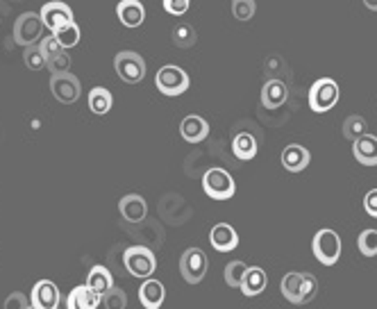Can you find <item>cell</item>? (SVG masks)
<instances>
[{
  "mask_svg": "<svg viewBox=\"0 0 377 309\" xmlns=\"http://www.w3.org/2000/svg\"><path fill=\"white\" fill-rule=\"evenodd\" d=\"M123 264L132 278L146 280L155 273L157 257L153 250L146 246H130V248H125V253H123Z\"/></svg>",
  "mask_w": 377,
  "mask_h": 309,
  "instance_id": "6da1fadb",
  "label": "cell"
},
{
  "mask_svg": "<svg viewBox=\"0 0 377 309\" xmlns=\"http://www.w3.org/2000/svg\"><path fill=\"white\" fill-rule=\"evenodd\" d=\"M202 189L204 193L212 198V200H230L236 191V185H234V178L227 173L225 168H207L202 175Z\"/></svg>",
  "mask_w": 377,
  "mask_h": 309,
  "instance_id": "7a4b0ae2",
  "label": "cell"
},
{
  "mask_svg": "<svg viewBox=\"0 0 377 309\" xmlns=\"http://www.w3.org/2000/svg\"><path fill=\"white\" fill-rule=\"evenodd\" d=\"M312 250H314V257L323 266H334L341 257V237L334 230H329V227H323V230H318L314 234Z\"/></svg>",
  "mask_w": 377,
  "mask_h": 309,
  "instance_id": "3957f363",
  "label": "cell"
},
{
  "mask_svg": "<svg viewBox=\"0 0 377 309\" xmlns=\"http://www.w3.org/2000/svg\"><path fill=\"white\" fill-rule=\"evenodd\" d=\"M341 96V89L332 77H321L316 80L310 89V107L316 114H325L332 109Z\"/></svg>",
  "mask_w": 377,
  "mask_h": 309,
  "instance_id": "277c9868",
  "label": "cell"
},
{
  "mask_svg": "<svg viewBox=\"0 0 377 309\" xmlns=\"http://www.w3.org/2000/svg\"><path fill=\"white\" fill-rule=\"evenodd\" d=\"M155 85L164 96H182L189 89V75L185 68L175 64H166L157 71Z\"/></svg>",
  "mask_w": 377,
  "mask_h": 309,
  "instance_id": "5b68a950",
  "label": "cell"
},
{
  "mask_svg": "<svg viewBox=\"0 0 377 309\" xmlns=\"http://www.w3.org/2000/svg\"><path fill=\"white\" fill-rule=\"evenodd\" d=\"M114 68H116V75L128 85H139L146 77V60L132 50H121L114 57Z\"/></svg>",
  "mask_w": 377,
  "mask_h": 309,
  "instance_id": "8992f818",
  "label": "cell"
},
{
  "mask_svg": "<svg viewBox=\"0 0 377 309\" xmlns=\"http://www.w3.org/2000/svg\"><path fill=\"white\" fill-rule=\"evenodd\" d=\"M45 28V23L41 18V14H34V11H26L21 14L14 23V41L23 48L28 45H34L41 39V32Z\"/></svg>",
  "mask_w": 377,
  "mask_h": 309,
  "instance_id": "52a82bcc",
  "label": "cell"
},
{
  "mask_svg": "<svg viewBox=\"0 0 377 309\" xmlns=\"http://www.w3.org/2000/svg\"><path fill=\"white\" fill-rule=\"evenodd\" d=\"M207 269H209V259L200 248H189L182 253L180 273H182V278H185V282H189V284L202 282V278L207 276Z\"/></svg>",
  "mask_w": 377,
  "mask_h": 309,
  "instance_id": "ba28073f",
  "label": "cell"
},
{
  "mask_svg": "<svg viewBox=\"0 0 377 309\" xmlns=\"http://www.w3.org/2000/svg\"><path fill=\"white\" fill-rule=\"evenodd\" d=\"M50 91L62 105H73V102L80 98V94H82V87H80V80L73 73L66 71V73H53Z\"/></svg>",
  "mask_w": 377,
  "mask_h": 309,
  "instance_id": "9c48e42d",
  "label": "cell"
},
{
  "mask_svg": "<svg viewBox=\"0 0 377 309\" xmlns=\"http://www.w3.org/2000/svg\"><path fill=\"white\" fill-rule=\"evenodd\" d=\"M30 303L37 307V309H60L62 296H60V289H57L55 282H50V280H39V282L32 287Z\"/></svg>",
  "mask_w": 377,
  "mask_h": 309,
  "instance_id": "30bf717a",
  "label": "cell"
},
{
  "mask_svg": "<svg viewBox=\"0 0 377 309\" xmlns=\"http://www.w3.org/2000/svg\"><path fill=\"white\" fill-rule=\"evenodd\" d=\"M39 14L45 23V28H48L50 32L60 30L62 26H66V23H73V9L66 3H62V0H50V3H45Z\"/></svg>",
  "mask_w": 377,
  "mask_h": 309,
  "instance_id": "8fae6325",
  "label": "cell"
},
{
  "mask_svg": "<svg viewBox=\"0 0 377 309\" xmlns=\"http://www.w3.org/2000/svg\"><path fill=\"white\" fill-rule=\"evenodd\" d=\"M180 134H182V139L189 143H200L207 139L209 123L202 116H198V114H189V116H185L180 123Z\"/></svg>",
  "mask_w": 377,
  "mask_h": 309,
  "instance_id": "7c38bea8",
  "label": "cell"
},
{
  "mask_svg": "<svg viewBox=\"0 0 377 309\" xmlns=\"http://www.w3.org/2000/svg\"><path fill=\"white\" fill-rule=\"evenodd\" d=\"M209 244L214 246V250H219V253H230V250L239 246V234L230 223H219L212 227Z\"/></svg>",
  "mask_w": 377,
  "mask_h": 309,
  "instance_id": "4fadbf2b",
  "label": "cell"
},
{
  "mask_svg": "<svg viewBox=\"0 0 377 309\" xmlns=\"http://www.w3.org/2000/svg\"><path fill=\"white\" fill-rule=\"evenodd\" d=\"M289 100V87L282 80H268V82L261 87V105L266 109H278L284 102Z\"/></svg>",
  "mask_w": 377,
  "mask_h": 309,
  "instance_id": "5bb4252c",
  "label": "cell"
},
{
  "mask_svg": "<svg viewBox=\"0 0 377 309\" xmlns=\"http://www.w3.org/2000/svg\"><path fill=\"white\" fill-rule=\"evenodd\" d=\"M119 212L128 223H141L148 214V205L139 193H128L119 200Z\"/></svg>",
  "mask_w": 377,
  "mask_h": 309,
  "instance_id": "9a60e30c",
  "label": "cell"
},
{
  "mask_svg": "<svg viewBox=\"0 0 377 309\" xmlns=\"http://www.w3.org/2000/svg\"><path fill=\"white\" fill-rule=\"evenodd\" d=\"M312 162V155L305 146L300 143H291L282 151V166L291 170V173H300Z\"/></svg>",
  "mask_w": 377,
  "mask_h": 309,
  "instance_id": "2e32d148",
  "label": "cell"
},
{
  "mask_svg": "<svg viewBox=\"0 0 377 309\" xmlns=\"http://www.w3.org/2000/svg\"><path fill=\"white\" fill-rule=\"evenodd\" d=\"M116 16L125 28H139L146 21V7L141 0H121L116 5Z\"/></svg>",
  "mask_w": 377,
  "mask_h": 309,
  "instance_id": "e0dca14e",
  "label": "cell"
},
{
  "mask_svg": "<svg viewBox=\"0 0 377 309\" xmlns=\"http://www.w3.org/2000/svg\"><path fill=\"white\" fill-rule=\"evenodd\" d=\"M166 298V289L164 284L155 280V278H146L143 284L139 287V300L146 309H159L164 305Z\"/></svg>",
  "mask_w": 377,
  "mask_h": 309,
  "instance_id": "ac0fdd59",
  "label": "cell"
},
{
  "mask_svg": "<svg viewBox=\"0 0 377 309\" xmlns=\"http://www.w3.org/2000/svg\"><path fill=\"white\" fill-rule=\"evenodd\" d=\"M102 303V296L96 293L89 284L75 287L66 298V309H96Z\"/></svg>",
  "mask_w": 377,
  "mask_h": 309,
  "instance_id": "d6986e66",
  "label": "cell"
},
{
  "mask_svg": "<svg viewBox=\"0 0 377 309\" xmlns=\"http://www.w3.org/2000/svg\"><path fill=\"white\" fill-rule=\"evenodd\" d=\"M352 155L364 166H377V136L364 134L357 141H352Z\"/></svg>",
  "mask_w": 377,
  "mask_h": 309,
  "instance_id": "ffe728a7",
  "label": "cell"
},
{
  "mask_svg": "<svg viewBox=\"0 0 377 309\" xmlns=\"http://www.w3.org/2000/svg\"><path fill=\"white\" fill-rule=\"evenodd\" d=\"M302 287H305V273H287L280 282V291L291 305H305L302 303Z\"/></svg>",
  "mask_w": 377,
  "mask_h": 309,
  "instance_id": "44dd1931",
  "label": "cell"
},
{
  "mask_svg": "<svg viewBox=\"0 0 377 309\" xmlns=\"http://www.w3.org/2000/svg\"><path fill=\"white\" fill-rule=\"evenodd\" d=\"M266 284H268L266 271L259 266H250L244 282H241V291H244V296H248V298H255V296H259L266 289Z\"/></svg>",
  "mask_w": 377,
  "mask_h": 309,
  "instance_id": "7402d4cb",
  "label": "cell"
},
{
  "mask_svg": "<svg viewBox=\"0 0 377 309\" xmlns=\"http://www.w3.org/2000/svg\"><path fill=\"white\" fill-rule=\"evenodd\" d=\"M232 153L241 162H250L257 155V139L250 132H239L232 139Z\"/></svg>",
  "mask_w": 377,
  "mask_h": 309,
  "instance_id": "603a6c76",
  "label": "cell"
},
{
  "mask_svg": "<svg viewBox=\"0 0 377 309\" xmlns=\"http://www.w3.org/2000/svg\"><path fill=\"white\" fill-rule=\"evenodd\" d=\"M114 105V98H111V91L105 87H94L89 91V109L102 116V114H107Z\"/></svg>",
  "mask_w": 377,
  "mask_h": 309,
  "instance_id": "cb8c5ba5",
  "label": "cell"
},
{
  "mask_svg": "<svg viewBox=\"0 0 377 309\" xmlns=\"http://www.w3.org/2000/svg\"><path fill=\"white\" fill-rule=\"evenodd\" d=\"M87 284L96 293L105 296L114 287V278H111V273L105 266H94V269L89 271V276H87Z\"/></svg>",
  "mask_w": 377,
  "mask_h": 309,
  "instance_id": "d4e9b609",
  "label": "cell"
},
{
  "mask_svg": "<svg viewBox=\"0 0 377 309\" xmlns=\"http://www.w3.org/2000/svg\"><path fill=\"white\" fill-rule=\"evenodd\" d=\"M341 132H344V136L348 141H357L359 136L368 134V123L364 116H359V114H352V116H348L344 121V128H341Z\"/></svg>",
  "mask_w": 377,
  "mask_h": 309,
  "instance_id": "484cf974",
  "label": "cell"
},
{
  "mask_svg": "<svg viewBox=\"0 0 377 309\" xmlns=\"http://www.w3.org/2000/svg\"><path fill=\"white\" fill-rule=\"evenodd\" d=\"M198 41V32L193 30V26H187V23H182V26H177L173 30V43L177 45V48L182 50H189L193 48Z\"/></svg>",
  "mask_w": 377,
  "mask_h": 309,
  "instance_id": "4316f807",
  "label": "cell"
},
{
  "mask_svg": "<svg viewBox=\"0 0 377 309\" xmlns=\"http://www.w3.org/2000/svg\"><path fill=\"white\" fill-rule=\"evenodd\" d=\"M248 264H244V261H230V264L225 266V282H227V287H232V289H241V282L246 278V273H248Z\"/></svg>",
  "mask_w": 377,
  "mask_h": 309,
  "instance_id": "83f0119b",
  "label": "cell"
},
{
  "mask_svg": "<svg viewBox=\"0 0 377 309\" xmlns=\"http://www.w3.org/2000/svg\"><path fill=\"white\" fill-rule=\"evenodd\" d=\"M53 34H55L57 39H60V43L64 45L66 50L73 48V45H77V43H80V37H82L75 21H73V23H66V26H62L60 30H55Z\"/></svg>",
  "mask_w": 377,
  "mask_h": 309,
  "instance_id": "f1b7e54d",
  "label": "cell"
},
{
  "mask_svg": "<svg viewBox=\"0 0 377 309\" xmlns=\"http://www.w3.org/2000/svg\"><path fill=\"white\" fill-rule=\"evenodd\" d=\"M23 62H26L30 71H41V68L48 66V60H45V55L39 45H28V48L23 50Z\"/></svg>",
  "mask_w": 377,
  "mask_h": 309,
  "instance_id": "f546056e",
  "label": "cell"
},
{
  "mask_svg": "<svg viewBox=\"0 0 377 309\" xmlns=\"http://www.w3.org/2000/svg\"><path fill=\"white\" fill-rule=\"evenodd\" d=\"M357 246L364 257H375L377 255V230H364L357 239Z\"/></svg>",
  "mask_w": 377,
  "mask_h": 309,
  "instance_id": "4dcf8cb0",
  "label": "cell"
},
{
  "mask_svg": "<svg viewBox=\"0 0 377 309\" xmlns=\"http://www.w3.org/2000/svg\"><path fill=\"white\" fill-rule=\"evenodd\" d=\"M257 11L255 0H232V14L236 21H250Z\"/></svg>",
  "mask_w": 377,
  "mask_h": 309,
  "instance_id": "1f68e13d",
  "label": "cell"
},
{
  "mask_svg": "<svg viewBox=\"0 0 377 309\" xmlns=\"http://www.w3.org/2000/svg\"><path fill=\"white\" fill-rule=\"evenodd\" d=\"M102 305H105L107 309H125V305H128V296H125L123 289L111 287L105 296H102Z\"/></svg>",
  "mask_w": 377,
  "mask_h": 309,
  "instance_id": "d6a6232c",
  "label": "cell"
},
{
  "mask_svg": "<svg viewBox=\"0 0 377 309\" xmlns=\"http://www.w3.org/2000/svg\"><path fill=\"white\" fill-rule=\"evenodd\" d=\"M48 68H50V73H66L68 68H71V55H68L66 50L57 53L55 57L48 60Z\"/></svg>",
  "mask_w": 377,
  "mask_h": 309,
  "instance_id": "836d02e7",
  "label": "cell"
},
{
  "mask_svg": "<svg viewBox=\"0 0 377 309\" xmlns=\"http://www.w3.org/2000/svg\"><path fill=\"white\" fill-rule=\"evenodd\" d=\"M39 48L43 50V55H45V60H50V57H55L57 53H62V50H66L64 45L60 43V39L55 37V34H48L45 39H41V43H39Z\"/></svg>",
  "mask_w": 377,
  "mask_h": 309,
  "instance_id": "e575fe53",
  "label": "cell"
},
{
  "mask_svg": "<svg viewBox=\"0 0 377 309\" xmlns=\"http://www.w3.org/2000/svg\"><path fill=\"white\" fill-rule=\"evenodd\" d=\"M189 7H191V0H164V9L173 16L187 14Z\"/></svg>",
  "mask_w": 377,
  "mask_h": 309,
  "instance_id": "d590c367",
  "label": "cell"
},
{
  "mask_svg": "<svg viewBox=\"0 0 377 309\" xmlns=\"http://www.w3.org/2000/svg\"><path fill=\"white\" fill-rule=\"evenodd\" d=\"M28 307H30V303L26 298V293H21V291L9 293L5 300V309H28Z\"/></svg>",
  "mask_w": 377,
  "mask_h": 309,
  "instance_id": "8d00e7d4",
  "label": "cell"
},
{
  "mask_svg": "<svg viewBox=\"0 0 377 309\" xmlns=\"http://www.w3.org/2000/svg\"><path fill=\"white\" fill-rule=\"evenodd\" d=\"M364 210H366L368 216L377 219V189H371L366 196H364Z\"/></svg>",
  "mask_w": 377,
  "mask_h": 309,
  "instance_id": "74e56055",
  "label": "cell"
},
{
  "mask_svg": "<svg viewBox=\"0 0 377 309\" xmlns=\"http://www.w3.org/2000/svg\"><path fill=\"white\" fill-rule=\"evenodd\" d=\"M364 5H366L371 11H377V0H364Z\"/></svg>",
  "mask_w": 377,
  "mask_h": 309,
  "instance_id": "f35d334b",
  "label": "cell"
},
{
  "mask_svg": "<svg viewBox=\"0 0 377 309\" xmlns=\"http://www.w3.org/2000/svg\"><path fill=\"white\" fill-rule=\"evenodd\" d=\"M28 309H37V307H34V305H32V303H30V307H28Z\"/></svg>",
  "mask_w": 377,
  "mask_h": 309,
  "instance_id": "ab89813d",
  "label": "cell"
}]
</instances>
